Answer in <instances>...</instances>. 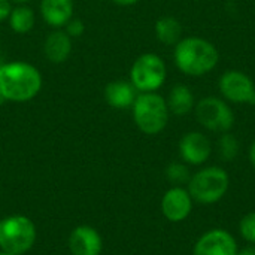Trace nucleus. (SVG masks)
Here are the masks:
<instances>
[{
    "label": "nucleus",
    "instance_id": "f257e3e1",
    "mask_svg": "<svg viewBox=\"0 0 255 255\" xmlns=\"http://www.w3.org/2000/svg\"><path fill=\"white\" fill-rule=\"evenodd\" d=\"M39 69L25 61H9L0 67V99L25 103L33 100L42 90Z\"/></svg>",
    "mask_w": 255,
    "mask_h": 255
},
{
    "label": "nucleus",
    "instance_id": "f03ea898",
    "mask_svg": "<svg viewBox=\"0 0 255 255\" xmlns=\"http://www.w3.org/2000/svg\"><path fill=\"white\" fill-rule=\"evenodd\" d=\"M175 63L181 72L191 76H202L211 72L218 63L217 48L200 37H185L175 46Z\"/></svg>",
    "mask_w": 255,
    "mask_h": 255
},
{
    "label": "nucleus",
    "instance_id": "7ed1b4c3",
    "mask_svg": "<svg viewBox=\"0 0 255 255\" xmlns=\"http://www.w3.org/2000/svg\"><path fill=\"white\" fill-rule=\"evenodd\" d=\"M37 238L34 223L25 215H9L0 220V250L10 254L28 253Z\"/></svg>",
    "mask_w": 255,
    "mask_h": 255
},
{
    "label": "nucleus",
    "instance_id": "20e7f679",
    "mask_svg": "<svg viewBox=\"0 0 255 255\" xmlns=\"http://www.w3.org/2000/svg\"><path fill=\"white\" fill-rule=\"evenodd\" d=\"M133 118L145 134H158L169 121L167 102L157 93H140L133 103Z\"/></svg>",
    "mask_w": 255,
    "mask_h": 255
},
{
    "label": "nucleus",
    "instance_id": "39448f33",
    "mask_svg": "<svg viewBox=\"0 0 255 255\" xmlns=\"http://www.w3.org/2000/svg\"><path fill=\"white\" fill-rule=\"evenodd\" d=\"M229 190V175L218 166H211L194 173L188 181V193L202 205L220 202Z\"/></svg>",
    "mask_w": 255,
    "mask_h": 255
},
{
    "label": "nucleus",
    "instance_id": "423d86ee",
    "mask_svg": "<svg viewBox=\"0 0 255 255\" xmlns=\"http://www.w3.org/2000/svg\"><path fill=\"white\" fill-rule=\"evenodd\" d=\"M166 81V64L157 54H142L130 69V82L140 93H155Z\"/></svg>",
    "mask_w": 255,
    "mask_h": 255
},
{
    "label": "nucleus",
    "instance_id": "0eeeda50",
    "mask_svg": "<svg viewBox=\"0 0 255 255\" xmlns=\"http://www.w3.org/2000/svg\"><path fill=\"white\" fill-rule=\"evenodd\" d=\"M197 121L211 131L227 133L235 124V114L230 106L217 97H205L196 108Z\"/></svg>",
    "mask_w": 255,
    "mask_h": 255
},
{
    "label": "nucleus",
    "instance_id": "6e6552de",
    "mask_svg": "<svg viewBox=\"0 0 255 255\" xmlns=\"http://www.w3.org/2000/svg\"><path fill=\"white\" fill-rule=\"evenodd\" d=\"M220 91L230 102L255 105L254 82L239 70H227L220 78Z\"/></svg>",
    "mask_w": 255,
    "mask_h": 255
},
{
    "label": "nucleus",
    "instance_id": "1a4fd4ad",
    "mask_svg": "<svg viewBox=\"0 0 255 255\" xmlns=\"http://www.w3.org/2000/svg\"><path fill=\"white\" fill-rule=\"evenodd\" d=\"M238 244L232 233L223 229L206 232L194 245L193 255H236Z\"/></svg>",
    "mask_w": 255,
    "mask_h": 255
},
{
    "label": "nucleus",
    "instance_id": "9d476101",
    "mask_svg": "<svg viewBox=\"0 0 255 255\" xmlns=\"http://www.w3.org/2000/svg\"><path fill=\"white\" fill-rule=\"evenodd\" d=\"M193 209V199L188 190L182 187H173L166 191L161 199V212L172 223L184 221Z\"/></svg>",
    "mask_w": 255,
    "mask_h": 255
},
{
    "label": "nucleus",
    "instance_id": "9b49d317",
    "mask_svg": "<svg viewBox=\"0 0 255 255\" xmlns=\"http://www.w3.org/2000/svg\"><path fill=\"white\" fill-rule=\"evenodd\" d=\"M67 247L72 255H100L103 239L91 226H78L72 230Z\"/></svg>",
    "mask_w": 255,
    "mask_h": 255
},
{
    "label": "nucleus",
    "instance_id": "f8f14e48",
    "mask_svg": "<svg viewBox=\"0 0 255 255\" xmlns=\"http://www.w3.org/2000/svg\"><path fill=\"white\" fill-rule=\"evenodd\" d=\"M212 152L211 140L199 131H190L182 136L179 142V154L181 158L193 166L203 164Z\"/></svg>",
    "mask_w": 255,
    "mask_h": 255
},
{
    "label": "nucleus",
    "instance_id": "ddd939ff",
    "mask_svg": "<svg viewBox=\"0 0 255 255\" xmlns=\"http://www.w3.org/2000/svg\"><path fill=\"white\" fill-rule=\"evenodd\" d=\"M73 0H42L40 15L52 28H63L73 18Z\"/></svg>",
    "mask_w": 255,
    "mask_h": 255
},
{
    "label": "nucleus",
    "instance_id": "4468645a",
    "mask_svg": "<svg viewBox=\"0 0 255 255\" xmlns=\"http://www.w3.org/2000/svg\"><path fill=\"white\" fill-rule=\"evenodd\" d=\"M43 54L54 64L64 63L72 54V37L63 28H54L43 42Z\"/></svg>",
    "mask_w": 255,
    "mask_h": 255
},
{
    "label": "nucleus",
    "instance_id": "2eb2a0df",
    "mask_svg": "<svg viewBox=\"0 0 255 255\" xmlns=\"http://www.w3.org/2000/svg\"><path fill=\"white\" fill-rule=\"evenodd\" d=\"M137 97V90L130 81L117 79L105 87V100L114 109L131 108Z\"/></svg>",
    "mask_w": 255,
    "mask_h": 255
},
{
    "label": "nucleus",
    "instance_id": "dca6fc26",
    "mask_svg": "<svg viewBox=\"0 0 255 255\" xmlns=\"http://www.w3.org/2000/svg\"><path fill=\"white\" fill-rule=\"evenodd\" d=\"M167 108L175 115H185L194 108V96L185 85H175L170 90Z\"/></svg>",
    "mask_w": 255,
    "mask_h": 255
},
{
    "label": "nucleus",
    "instance_id": "f3484780",
    "mask_svg": "<svg viewBox=\"0 0 255 255\" xmlns=\"http://www.w3.org/2000/svg\"><path fill=\"white\" fill-rule=\"evenodd\" d=\"M7 21H9V27L15 33L25 34L33 30V27L36 24V15L30 6L18 4L16 7H12Z\"/></svg>",
    "mask_w": 255,
    "mask_h": 255
},
{
    "label": "nucleus",
    "instance_id": "a211bd4d",
    "mask_svg": "<svg viewBox=\"0 0 255 255\" xmlns=\"http://www.w3.org/2000/svg\"><path fill=\"white\" fill-rule=\"evenodd\" d=\"M155 34L160 42L164 45L178 43L182 34L181 22L173 16H163L155 22Z\"/></svg>",
    "mask_w": 255,
    "mask_h": 255
},
{
    "label": "nucleus",
    "instance_id": "6ab92c4d",
    "mask_svg": "<svg viewBox=\"0 0 255 255\" xmlns=\"http://www.w3.org/2000/svg\"><path fill=\"white\" fill-rule=\"evenodd\" d=\"M218 152H220V157L224 161L235 160L238 157V154H239V142H238V139L230 133H224L218 140Z\"/></svg>",
    "mask_w": 255,
    "mask_h": 255
},
{
    "label": "nucleus",
    "instance_id": "aec40b11",
    "mask_svg": "<svg viewBox=\"0 0 255 255\" xmlns=\"http://www.w3.org/2000/svg\"><path fill=\"white\" fill-rule=\"evenodd\" d=\"M166 176L167 179L173 184V185H184V184H188L191 175H190V170L185 164L182 163H172L167 166L166 169Z\"/></svg>",
    "mask_w": 255,
    "mask_h": 255
},
{
    "label": "nucleus",
    "instance_id": "412c9836",
    "mask_svg": "<svg viewBox=\"0 0 255 255\" xmlns=\"http://www.w3.org/2000/svg\"><path fill=\"white\" fill-rule=\"evenodd\" d=\"M239 232H241L242 238H244L247 242L254 244L255 245V212H251V214L245 215V217L241 220Z\"/></svg>",
    "mask_w": 255,
    "mask_h": 255
},
{
    "label": "nucleus",
    "instance_id": "4be33fe9",
    "mask_svg": "<svg viewBox=\"0 0 255 255\" xmlns=\"http://www.w3.org/2000/svg\"><path fill=\"white\" fill-rule=\"evenodd\" d=\"M63 30L73 39V37L82 36V33L85 31V25H84V22H82L79 18H72V19L63 27Z\"/></svg>",
    "mask_w": 255,
    "mask_h": 255
},
{
    "label": "nucleus",
    "instance_id": "5701e85b",
    "mask_svg": "<svg viewBox=\"0 0 255 255\" xmlns=\"http://www.w3.org/2000/svg\"><path fill=\"white\" fill-rule=\"evenodd\" d=\"M10 10H12V1L10 0H0V21L7 19Z\"/></svg>",
    "mask_w": 255,
    "mask_h": 255
},
{
    "label": "nucleus",
    "instance_id": "b1692460",
    "mask_svg": "<svg viewBox=\"0 0 255 255\" xmlns=\"http://www.w3.org/2000/svg\"><path fill=\"white\" fill-rule=\"evenodd\" d=\"M236 255H255V247H247L244 250H238Z\"/></svg>",
    "mask_w": 255,
    "mask_h": 255
},
{
    "label": "nucleus",
    "instance_id": "393cba45",
    "mask_svg": "<svg viewBox=\"0 0 255 255\" xmlns=\"http://www.w3.org/2000/svg\"><path fill=\"white\" fill-rule=\"evenodd\" d=\"M112 1L120 6H131V4H136L139 0H112Z\"/></svg>",
    "mask_w": 255,
    "mask_h": 255
},
{
    "label": "nucleus",
    "instance_id": "a878e982",
    "mask_svg": "<svg viewBox=\"0 0 255 255\" xmlns=\"http://www.w3.org/2000/svg\"><path fill=\"white\" fill-rule=\"evenodd\" d=\"M250 160H251L253 166L255 167V142L251 145V148H250Z\"/></svg>",
    "mask_w": 255,
    "mask_h": 255
},
{
    "label": "nucleus",
    "instance_id": "bb28decb",
    "mask_svg": "<svg viewBox=\"0 0 255 255\" xmlns=\"http://www.w3.org/2000/svg\"><path fill=\"white\" fill-rule=\"evenodd\" d=\"M10 1H13V3H18V4H25V3H28L30 0H10Z\"/></svg>",
    "mask_w": 255,
    "mask_h": 255
},
{
    "label": "nucleus",
    "instance_id": "cd10ccee",
    "mask_svg": "<svg viewBox=\"0 0 255 255\" xmlns=\"http://www.w3.org/2000/svg\"><path fill=\"white\" fill-rule=\"evenodd\" d=\"M4 63H6V61H4V57H3V55L0 54V67H1V66H3Z\"/></svg>",
    "mask_w": 255,
    "mask_h": 255
},
{
    "label": "nucleus",
    "instance_id": "c85d7f7f",
    "mask_svg": "<svg viewBox=\"0 0 255 255\" xmlns=\"http://www.w3.org/2000/svg\"><path fill=\"white\" fill-rule=\"evenodd\" d=\"M0 255H16V254H10V253H4V251H1Z\"/></svg>",
    "mask_w": 255,
    "mask_h": 255
}]
</instances>
